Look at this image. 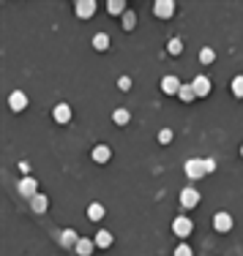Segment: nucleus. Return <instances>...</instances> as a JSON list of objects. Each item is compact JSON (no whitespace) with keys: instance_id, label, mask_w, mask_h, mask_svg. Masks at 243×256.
I'll return each mask as SVG.
<instances>
[{"instance_id":"1","label":"nucleus","mask_w":243,"mask_h":256,"mask_svg":"<svg viewBox=\"0 0 243 256\" xmlns=\"http://www.w3.org/2000/svg\"><path fill=\"white\" fill-rule=\"evenodd\" d=\"M186 175H189L191 180H200V177L205 175V161H202V158H189V161H186Z\"/></svg>"},{"instance_id":"2","label":"nucleus","mask_w":243,"mask_h":256,"mask_svg":"<svg viewBox=\"0 0 243 256\" xmlns=\"http://www.w3.org/2000/svg\"><path fill=\"white\" fill-rule=\"evenodd\" d=\"M172 232L178 234L180 240H183V237H189V234H191V221H189L186 216H178L175 221H172Z\"/></svg>"},{"instance_id":"3","label":"nucleus","mask_w":243,"mask_h":256,"mask_svg":"<svg viewBox=\"0 0 243 256\" xmlns=\"http://www.w3.org/2000/svg\"><path fill=\"white\" fill-rule=\"evenodd\" d=\"M213 229L216 232H221V234H227L232 229V216L230 213H216L213 216Z\"/></svg>"},{"instance_id":"4","label":"nucleus","mask_w":243,"mask_h":256,"mask_svg":"<svg viewBox=\"0 0 243 256\" xmlns=\"http://www.w3.org/2000/svg\"><path fill=\"white\" fill-rule=\"evenodd\" d=\"M180 204H183L186 210L197 207V204H200V191H194V188H183V191H180Z\"/></svg>"},{"instance_id":"5","label":"nucleus","mask_w":243,"mask_h":256,"mask_svg":"<svg viewBox=\"0 0 243 256\" xmlns=\"http://www.w3.org/2000/svg\"><path fill=\"white\" fill-rule=\"evenodd\" d=\"M153 11H156V17L170 19L172 14H175V3H172V0H159V3L153 6Z\"/></svg>"},{"instance_id":"6","label":"nucleus","mask_w":243,"mask_h":256,"mask_svg":"<svg viewBox=\"0 0 243 256\" xmlns=\"http://www.w3.org/2000/svg\"><path fill=\"white\" fill-rule=\"evenodd\" d=\"M96 14V0H79L77 3V17L79 19H90Z\"/></svg>"},{"instance_id":"7","label":"nucleus","mask_w":243,"mask_h":256,"mask_svg":"<svg viewBox=\"0 0 243 256\" xmlns=\"http://www.w3.org/2000/svg\"><path fill=\"white\" fill-rule=\"evenodd\" d=\"M191 88H194L197 98H205V96L210 93V79H208V76H197V79L191 82Z\"/></svg>"},{"instance_id":"8","label":"nucleus","mask_w":243,"mask_h":256,"mask_svg":"<svg viewBox=\"0 0 243 256\" xmlns=\"http://www.w3.org/2000/svg\"><path fill=\"white\" fill-rule=\"evenodd\" d=\"M79 234L77 232H71V229H66V232H60V245L63 248H71V251H77V243H79Z\"/></svg>"},{"instance_id":"9","label":"nucleus","mask_w":243,"mask_h":256,"mask_svg":"<svg viewBox=\"0 0 243 256\" xmlns=\"http://www.w3.org/2000/svg\"><path fill=\"white\" fill-rule=\"evenodd\" d=\"M161 90H164L167 96H178L180 79H178V76H164V79H161Z\"/></svg>"},{"instance_id":"10","label":"nucleus","mask_w":243,"mask_h":256,"mask_svg":"<svg viewBox=\"0 0 243 256\" xmlns=\"http://www.w3.org/2000/svg\"><path fill=\"white\" fill-rule=\"evenodd\" d=\"M8 104H11V109H14V112H22L25 106H28V96H25L22 90H14L11 98H8Z\"/></svg>"},{"instance_id":"11","label":"nucleus","mask_w":243,"mask_h":256,"mask_svg":"<svg viewBox=\"0 0 243 256\" xmlns=\"http://www.w3.org/2000/svg\"><path fill=\"white\" fill-rule=\"evenodd\" d=\"M36 188H38V183L33 180V177H25V180L19 183V193H22V196H28V199L36 196Z\"/></svg>"},{"instance_id":"12","label":"nucleus","mask_w":243,"mask_h":256,"mask_svg":"<svg viewBox=\"0 0 243 256\" xmlns=\"http://www.w3.org/2000/svg\"><path fill=\"white\" fill-rule=\"evenodd\" d=\"M90 156H93V161H96V163H107V161H109V156H112V150H109L107 145H96Z\"/></svg>"},{"instance_id":"13","label":"nucleus","mask_w":243,"mask_h":256,"mask_svg":"<svg viewBox=\"0 0 243 256\" xmlns=\"http://www.w3.org/2000/svg\"><path fill=\"white\" fill-rule=\"evenodd\" d=\"M47 207H49V199L44 193H36V196L30 199V210L33 213H47Z\"/></svg>"},{"instance_id":"14","label":"nucleus","mask_w":243,"mask_h":256,"mask_svg":"<svg viewBox=\"0 0 243 256\" xmlns=\"http://www.w3.org/2000/svg\"><path fill=\"white\" fill-rule=\"evenodd\" d=\"M55 120H58V123H71V106H69V104H58V106H55Z\"/></svg>"},{"instance_id":"15","label":"nucleus","mask_w":243,"mask_h":256,"mask_svg":"<svg viewBox=\"0 0 243 256\" xmlns=\"http://www.w3.org/2000/svg\"><path fill=\"white\" fill-rule=\"evenodd\" d=\"M93 240H96V248H109V245H112V234H109L107 229H101Z\"/></svg>"},{"instance_id":"16","label":"nucleus","mask_w":243,"mask_h":256,"mask_svg":"<svg viewBox=\"0 0 243 256\" xmlns=\"http://www.w3.org/2000/svg\"><path fill=\"white\" fill-rule=\"evenodd\" d=\"M93 245H96V240L82 237V240L77 243V254H79V256H90V254H93Z\"/></svg>"},{"instance_id":"17","label":"nucleus","mask_w":243,"mask_h":256,"mask_svg":"<svg viewBox=\"0 0 243 256\" xmlns=\"http://www.w3.org/2000/svg\"><path fill=\"white\" fill-rule=\"evenodd\" d=\"M178 96H180V101H183V104H191V101L197 98V93H194V88H191V85H180Z\"/></svg>"},{"instance_id":"18","label":"nucleus","mask_w":243,"mask_h":256,"mask_svg":"<svg viewBox=\"0 0 243 256\" xmlns=\"http://www.w3.org/2000/svg\"><path fill=\"white\" fill-rule=\"evenodd\" d=\"M107 47H109V35H107V33H96V35H93V49L104 52Z\"/></svg>"},{"instance_id":"19","label":"nucleus","mask_w":243,"mask_h":256,"mask_svg":"<svg viewBox=\"0 0 243 256\" xmlns=\"http://www.w3.org/2000/svg\"><path fill=\"white\" fill-rule=\"evenodd\" d=\"M213 60H216V52H213V49H210V47L200 49V63H202V65H210V63H213Z\"/></svg>"},{"instance_id":"20","label":"nucleus","mask_w":243,"mask_h":256,"mask_svg":"<svg viewBox=\"0 0 243 256\" xmlns=\"http://www.w3.org/2000/svg\"><path fill=\"white\" fill-rule=\"evenodd\" d=\"M88 218H90V221H101V218H104V207H101V204H90V207H88Z\"/></svg>"},{"instance_id":"21","label":"nucleus","mask_w":243,"mask_h":256,"mask_svg":"<svg viewBox=\"0 0 243 256\" xmlns=\"http://www.w3.org/2000/svg\"><path fill=\"white\" fill-rule=\"evenodd\" d=\"M167 52H170V55H180V52H183V41H180V38H170Z\"/></svg>"},{"instance_id":"22","label":"nucleus","mask_w":243,"mask_h":256,"mask_svg":"<svg viewBox=\"0 0 243 256\" xmlns=\"http://www.w3.org/2000/svg\"><path fill=\"white\" fill-rule=\"evenodd\" d=\"M107 8H109V14H126V3H123V0H109Z\"/></svg>"},{"instance_id":"23","label":"nucleus","mask_w":243,"mask_h":256,"mask_svg":"<svg viewBox=\"0 0 243 256\" xmlns=\"http://www.w3.org/2000/svg\"><path fill=\"white\" fill-rule=\"evenodd\" d=\"M129 117H131V115H129L126 109H115V112H112V120L118 123V126H126V123H129Z\"/></svg>"},{"instance_id":"24","label":"nucleus","mask_w":243,"mask_h":256,"mask_svg":"<svg viewBox=\"0 0 243 256\" xmlns=\"http://www.w3.org/2000/svg\"><path fill=\"white\" fill-rule=\"evenodd\" d=\"M232 96H235V98H243V76H235V79H232Z\"/></svg>"},{"instance_id":"25","label":"nucleus","mask_w":243,"mask_h":256,"mask_svg":"<svg viewBox=\"0 0 243 256\" xmlns=\"http://www.w3.org/2000/svg\"><path fill=\"white\" fill-rule=\"evenodd\" d=\"M134 25H137V14L126 11V14H123V28H126V30H134Z\"/></svg>"},{"instance_id":"26","label":"nucleus","mask_w":243,"mask_h":256,"mask_svg":"<svg viewBox=\"0 0 243 256\" xmlns=\"http://www.w3.org/2000/svg\"><path fill=\"white\" fill-rule=\"evenodd\" d=\"M159 142H161V145H170V142H172V131H170V128H161V131H159Z\"/></svg>"},{"instance_id":"27","label":"nucleus","mask_w":243,"mask_h":256,"mask_svg":"<svg viewBox=\"0 0 243 256\" xmlns=\"http://www.w3.org/2000/svg\"><path fill=\"white\" fill-rule=\"evenodd\" d=\"M175 256H191V248L186 243H180L178 248H175Z\"/></svg>"},{"instance_id":"28","label":"nucleus","mask_w":243,"mask_h":256,"mask_svg":"<svg viewBox=\"0 0 243 256\" xmlns=\"http://www.w3.org/2000/svg\"><path fill=\"white\" fill-rule=\"evenodd\" d=\"M210 172H216V161L213 158H205V175H210Z\"/></svg>"},{"instance_id":"29","label":"nucleus","mask_w":243,"mask_h":256,"mask_svg":"<svg viewBox=\"0 0 243 256\" xmlns=\"http://www.w3.org/2000/svg\"><path fill=\"white\" fill-rule=\"evenodd\" d=\"M118 85H120V90H129V88H131V79H129V76H120Z\"/></svg>"},{"instance_id":"30","label":"nucleus","mask_w":243,"mask_h":256,"mask_svg":"<svg viewBox=\"0 0 243 256\" xmlns=\"http://www.w3.org/2000/svg\"><path fill=\"white\" fill-rule=\"evenodd\" d=\"M241 156H243V145H241Z\"/></svg>"}]
</instances>
